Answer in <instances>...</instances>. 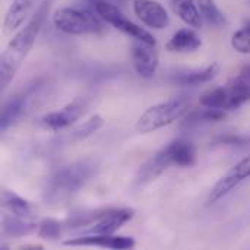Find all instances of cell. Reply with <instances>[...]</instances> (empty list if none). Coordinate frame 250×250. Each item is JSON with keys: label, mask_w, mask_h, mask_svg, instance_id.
Returning <instances> with one entry per match:
<instances>
[{"label": "cell", "mask_w": 250, "mask_h": 250, "mask_svg": "<svg viewBox=\"0 0 250 250\" xmlns=\"http://www.w3.org/2000/svg\"><path fill=\"white\" fill-rule=\"evenodd\" d=\"M51 0H44L37 10L29 16L26 23L15 34V37L9 41L4 51L1 53L0 59V83L1 89L7 88V85L15 78L18 69L21 67L22 62L26 59L29 51L32 50L37 37L42 28L45 15L48 12Z\"/></svg>", "instance_id": "cell-1"}, {"label": "cell", "mask_w": 250, "mask_h": 250, "mask_svg": "<svg viewBox=\"0 0 250 250\" xmlns=\"http://www.w3.org/2000/svg\"><path fill=\"white\" fill-rule=\"evenodd\" d=\"M132 64L141 78H152L158 67V53L155 45L135 40L132 44Z\"/></svg>", "instance_id": "cell-7"}, {"label": "cell", "mask_w": 250, "mask_h": 250, "mask_svg": "<svg viewBox=\"0 0 250 250\" xmlns=\"http://www.w3.org/2000/svg\"><path fill=\"white\" fill-rule=\"evenodd\" d=\"M66 246H100L105 249H133L135 240L127 236H114V234H89L78 239H70L64 242Z\"/></svg>", "instance_id": "cell-11"}, {"label": "cell", "mask_w": 250, "mask_h": 250, "mask_svg": "<svg viewBox=\"0 0 250 250\" xmlns=\"http://www.w3.org/2000/svg\"><path fill=\"white\" fill-rule=\"evenodd\" d=\"M202 45L201 37L190 28H182L173 34L166 48L171 53H193Z\"/></svg>", "instance_id": "cell-15"}, {"label": "cell", "mask_w": 250, "mask_h": 250, "mask_svg": "<svg viewBox=\"0 0 250 250\" xmlns=\"http://www.w3.org/2000/svg\"><path fill=\"white\" fill-rule=\"evenodd\" d=\"M35 3L37 0H13L3 21L4 32H12L22 26V23L29 19Z\"/></svg>", "instance_id": "cell-14"}, {"label": "cell", "mask_w": 250, "mask_h": 250, "mask_svg": "<svg viewBox=\"0 0 250 250\" xmlns=\"http://www.w3.org/2000/svg\"><path fill=\"white\" fill-rule=\"evenodd\" d=\"M198 9L201 12V16L204 21H207L209 25L214 26H223L227 23L226 16L223 15V12L218 9V6L215 4L214 0H196Z\"/></svg>", "instance_id": "cell-23"}, {"label": "cell", "mask_w": 250, "mask_h": 250, "mask_svg": "<svg viewBox=\"0 0 250 250\" xmlns=\"http://www.w3.org/2000/svg\"><path fill=\"white\" fill-rule=\"evenodd\" d=\"M173 166L177 167H192L196 163V149L192 142L186 139H177L168 144L166 148Z\"/></svg>", "instance_id": "cell-16"}, {"label": "cell", "mask_w": 250, "mask_h": 250, "mask_svg": "<svg viewBox=\"0 0 250 250\" xmlns=\"http://www.w3.org/2000/svg\"><path fill=\"white\" fill-rule=\"evenodd\" d=\"M170 166H173V163H171L168 154L166 152V149L163 148L160 152H157L149 161H146V163L141 167V170H139V173H138V176H136V180H135L136 185H138V186H144V185H146V183L155 180V179H157L160 174H163Z\"/></svg>", "instance_id": "cell-13"}, {"label": "cell", "mask_w": 250, "mask_h": 250, "mask_svg": "<svg viewBox=\"0 0 250 250\" xmlns=\"http://www.w3.org/2000/svg\"><path fill=\"white\" fill-rule=\"evenodd\" d=\"M92 174V166L86 164H76L69 166L57 173L56 177H53L51 182V193L54 196H63L69 195L72 192H76Z\"/></svg>", "instance_id": "cell-5"}, {"label": "cell", "mask_w": 250, "mask_h": 250, "mask_svg": "<svg viewBox=\"0 0 250 250\" xmlns=\"http://www.w3.org/2000/svg\"><path fill=\"white\" fill-rule=\"evenodd\" d=\"M189 110V101L186 98H171L157 105L146 108L138 119L135 129L139 133H151L161 127H166L186 114Z\"/></svg>", "instance_id": "cell-2"}, {"label": "cell", "mask_w": 250, "mask_h": 250, "mask_svg": "<svg viewBox=\"0 0 250 250\" xmlns=\"http://www.w3.org/2000/svg\"><path fill=\"white\" fill-rule=\"evenodd\" d=\"M37 230H38V226L29 223V220H23L12 214L10 215L6 214L3 217V231L7 236H25Z\"/></svg>", "instance_id": "cell-20"}, {"label": "cell", "mask_w": 250, "mask_h": 250, "mask_svg": "<svg viewBox=\"0 0 250 250\" xmlns=\"http://www.w3.org/2000/svg\"><path fill=\"white\" fill-rule=\"evenodd\" d=\"M226 89L230 97V108H237L250 100V63L243 66L237 75H234Z\"/></svg>", "instance_id": "cell-12"}, {"label": "cell", "mask_w": 250, "mask_h": 250, "mask_svg": "<svg viewBox=\"0 0 250 250\" xmlns=\"http://www.w3.org/2000/svg\"><path fill=\"white\" fill-rule=\"evenodd\" d=\"M22 110H23V98L22 97H13L4 103V105L1 108V120H0L1 132L7 130V127L16 122V119L21 116Z\"/></svg>", "instance_id": "cell-24"}, {"label": "cell", "mask_w": 250, "mask_h": 250, "mask_svg": "<svg viewBox=\"0 0 250 250\" xmlns=\"http://www.w3.org/2000/svg\"><path fill=\"white\" fill-rule=\"evenodd\" d=\"M82 114H83V104L79 100H75L70 104L64 105L62 110L42 116L40 119V126L47 130L57 132L76 123V120L81 119Z\"/></svg>", "instance_id": "cell-9"}, {"label": "cell", "mask_w": 250, "mask_h": 250, "mask_svg": "<svg viewBox=\"0 0 250 250\" xmlns=\"http://www.w3.org/2000/svg\"><path fill=\"white\" fill-rule=\"evenodd\" d=\"M231 47L242 54H250V22L236 31L231 37Z\"/></svg>", "instance_id": "cell-25"}, {"label": "cell", "mask_w": 250, "mask_h": 250, "mask_svg": "<svg viewBox=\"0 0 250 250\" xmlns=\"http://www.w3.org/2000/svg\"><path fill=\"white\" fill-rule=\"evenodd\" d=\"M132 218L133 209H108L104 214L98 215L95 223H92V227L88 230V234H114Z\"/></svg>", "instance_id": "cell-10"}, {"label": "cell", "mask_w": 250, "mask_h": 250, "mask_svg": "<svg viewBox=\"0 0 250 250\" xmlns=\"http://www.w3.org/2000/svg\"><path fill=\"white\" fill-rule=\"evenodd\" d=\"M1 207L4 211H7L9 214L23 218V220H31L34 217V207L23 198H21L19 195L4 189L1 192Z\"/></svg>", "instance_id": "cell-17"}, {"label": "cell", "mask_w": 250, "mask_h": 250, "mask_svg": "<svg viewBox=\"0 0 250 250\" xmlns=\"http://www.w3.org/2000/svg\"><path fill=\"white\" fill-rule=\"evenodd\" d=\"M103 126H104V119L100 114H94L88 120H85L83 123L75 126L70 130V133H69V139L72 142H78V141L86 139L88 136H91L95 132H98Z\"/></svg>", "instance_id": "cell-21"}, {"label": "cell", "mask_w": 250, "mask_h": 250, "mask_svg": "<svg viewBox=\"0 0 250 250\" xmlns=\"http://www.w3.org/2000/svg\"><path fill=\"white\" fill-rule=\"evenodd\" d=\"M135 15L152 29H166L170 25V16L166 7L157 0H133Z\"/></svg>", "instance_id": "cell-8"}, {"label": "cell", "mask_w": 250, "mask_h": 250, "mask_svg": "<svg viewBox=\"0 0 250 250\" xmlns=\"http://www.w3.org/2000/svg\"><path fill=\"white\" fill-rule=\"evenodd\" d=\"M174 12L186 25L193 28H201L202 16L198 9V4H195L192 0H176Z\"/></svg>", "instance_id": "cell-18"}, {"label": "cell", "mask_w": 250, "mask_h": 250, "mask_svg": "<svg viewBox=\"0 0 250 250\" xmlns=\"http://www.w3.org/2000/svg\"><path fill=\"white\" fill-rule=\"evenodd\" d=\"M250 177V155L243 158L240 163H237L224 177H221L217 185L212 188L209 196H208V205L215 204L217 201H220L223 196L229 195L239 183H242L245 179Z\"/></svg>", "instance_id": "cell-6"}, {"label": "cell", "mask_w": 250, "mask_h": 250, "mask_svg": "<svg viewBox=\"0 0 250 250\" xmlns=\"http://www.w3.org/2000/svg\"><path fill=\"white\" fill-rule=\"evenodd\" d=\"M95 12L97 15L101 18V21L110 23L111 26H114L116 29L125 32L126 35L132 37L133 40H139V41H145L149 44L155 45V38L152 34H149L146 29H144L142 26L136 25L135 22L129 21L127 18H125V15L119 10V7H116L114 4L108 3V1H103L98 0L95 1Z\"/></svg>", "instance_id": "cell-4"}, {"label": "cell", "mask_w": 250, "mask_h": 250, "mask_svg": "<svg viewBox=\"0 0 250 250\" xmlns=\"http://www.w3.org/2000/svg\"><path fill=\"white\" fill-rule=\"evenodd\" d=\"M218 72H220V64L218 63H212V64L207 66L202 70L188 72V73L182 75L179 78V82L182 85H188V86H198V85L211 82L217 76Z\"/></svg>", "instance_id": "cell-19"}, {"label": "cell", "mask_w": 250, "mask_h": 250, "mask_svg": "<svg viewBox=\"0 0 250 250\" xmlns=\"http://www.w3.org/2000/svg\"><path fill=\"white\" fill-rule=\"evenodd\" d=\"M38 236L42 239H50V240H56L60 237L62 233V223L53 218H45L38 224V230H37Z\"/></svg>", "instance_id": "cell-26"}, {"label": "cell", "mask_w": 250, "mask_h": 250, "mask_svg": "<svg viewBox=\"0 0 250 250\" xmlns=\"http://www.w3.org/2000/svg\"><path fill=\"white\" fill-rule=\"evenodd\" d=\"M199 103L202 107H207V108H220V110L230 108V97H229L226 86H220V88L205 92L201 97Z\"/></svg>", "instance_id": "cell-22"}, {"label": "cell", "mask_w": 250, "mask_h": 250, "mask_svg": "<svg viewBox=\"0 0 250 250\" xmlns=\"http://www.w3.org/2000/svg\"><path fill=\"white\" fill-rule=\"evenodd\" d=\"M100 16H94L89 12L76 7H60L53 15L54 26L69 35L97 34L103 29Z\"/></svg>", "instance_id": "cell-3"}]
</instances>
